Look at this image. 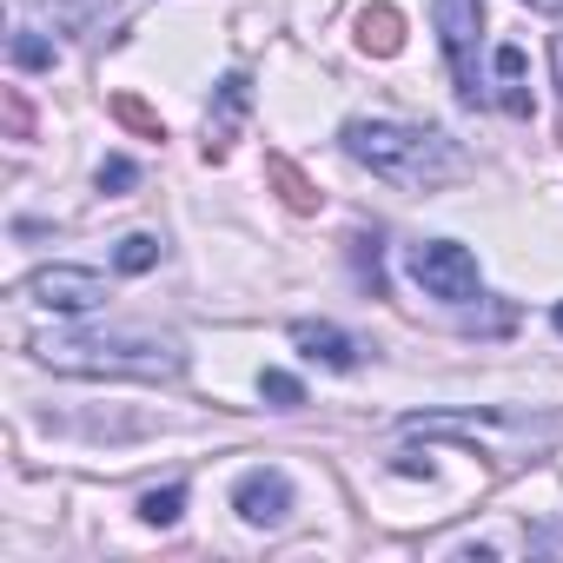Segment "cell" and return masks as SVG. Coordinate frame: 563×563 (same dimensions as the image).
I'll return each instance as SVG.
<instances>
[{
	"label": "cell",
	"instance_id": "cell-8",
	"mask_svg": "<svg viewBox=\"0 0 563 563\" xmlns=\"http://www.w3.org/2000/svg\"><path fill=\"white\" fill-rule=\"evenodd\" d=\"M292 345H299L306 358L332 365V372H352V365H358V345H352L339 325H319V319H299V325H292Z\"/></svg>",
	"mask_w": 563,
	"mask_h": 563
},
{
	"label": "cell",
	"instance_id": "cell-6",
	"mask_svg": "<svg viewBox=\"0 0 563 563\" xmlns=\"http://www.w3.org/2000/svg\"><path fill=\"white\" fill-rule=\"evenodd\" d=\"M232 510H239L245 523H258V530L286 523V517H292V484H286V471H245V477L232 484Z\"/></svg>",
	"mask_w": 563,
	"mask_h": 563
},
{
	"label": "cell",
	"instance_id": "cell-2",
	"mask_svg": "<svg viewBox=\"0 0 563 563\" xmlns=\"http://www.w3.org/2000/svg\"><path fill=\"white\" fill-rule=\"evenodd\" d=\"M34 358L74 378H179L186 352L173 339H146V332H41Z\"/></svg>",
	"mask_w": 563,
	"mask_h": 563
},
{
	"label": "cell",
	"instance_id": "cell-12",
	"mask_svg": "<svg viewBox=\"0 0 563 563\" xmlns=\"http://www.w3.org/2000/svg\"><path fill=\"white\" fill-rule=\"evenodd\" d=\"M179 510H186V484H166V490H146V497H140V517H146L153 530L179 523Z\"/></svg>",
	"mask_w": 563,
	"mask_h": 563
},
{
	"label": "cell",
	"instance_id": "cell-16",
	"mask_svg": "<svg viewBox=\"0 0 563 563\" xmlns=\"http://www.w3.org/2000/svg\"><path fill=\"white\" fill-rule=\"evenodd\" d=\"M133 186H140V166H133V159H120V153H113V159H100V192H113V199H120V192H133Z\"/></svg>",
	"mask_w": 563,
	"mask_h": 563
},
{
	"label": "cell",
	"instance_id": "cell-17",
	"mask_svg": "<svg viewBox=\"0 0 563 563\" xmlns=\"http://www.w3.org/2000/svg\"><path fill=\"white\" fill-rule=\"evenodd\" d=\"M14 67H54V47H47L34 27H21V34H14Z\"/></svg>",
	"mask_w": 563,
	"mask_h": 563
},
{
	"label": "cell",
	"instance_id": "cell-13",
	"mask_svg": "<svg viewBox=\"0 0 563 563\" xmlns=\"http://www.w3.org/2000/svg\"><path fill=\"white\" fill-rule=\"evenodd\" d=\"M113 120H120V126H133L140 140H166V126H159V113H153L146 100H133V93H120V100H113Z\"/></svg>",
	"mask_w": 563,
	"mask_h": 563
},
{
	"label": "cell",
	"instance_id": "cell-5",
	"mask_svg": "<svg viewBox=\"0 0 563 563\" xmlns=\"http://www.w3.org/2000/svg\"><path fill=\"white\" fill-rule=\"evenodd\" d=\"M21 299L80 319V312H100V306H107V278H100L93 265H41L27 286H21Z\"/></svg>",
	"mask_w": 563,
	"mask_h": 563
},
{
	"label": "cell",
	"instance_id": "cell-1",
	"mask_svg": "<svg viewBox=\"0 0 563 563\" xmlns=\"http://www.w3.org/2000/svg\"><path fill=\"white\" fill-rule=\"evenodd\" d=\"M339 140H345V153H352L358 166H372L378 179H391V186H405V192H438V186H451V179L464 173V153H457L444 133H431V126L352 120Z\"/></svg>",
	"mask_w": 563,
	"mask_h": 563
},
{
	"label": "cell",
	"instance_id": "cell-7",
	"mask_svg": "<svg viewBox=\"0 0 563 563\" xmlns=\"http://www.w3.org/2000/svg\"><path fill=\"white\" fill-rule=\"evenodd\" d=\"M245 113H252V80H245V74H225V80H219V100H212V113H206V159H212V166L232 153Z\"/></svg>",
	"mask_w": 563,
	"mask_h": 563
},
{
	"label": "cell",
	"instance_id": "cell-18",
	"mask_svg": "<svg viewBox=\"0 0 563 563\" xmlns=\"http://www.w3.org/2000/svg\"><path fill=\"white\" fill-rule=\"evenodd\" d=\"M523 8H537V14H563V0H523Z\"/></svg>",
	"mask_w": 563,
	"mask_h": 563
},
{
	"label": "cell",
	"instance_id": "cell-15",
	"mask_svg": "<svg viewBox=\"0 0 563 563\" xmlns=\"http://www.w3.org/2000/svg\"><path fill=\"white\" fill-rule=\"evenodd\" d=\"M258 391H265L278 411H299V405H306V391H299V378H292V372H265V378H258Z\"/></svg>",
	"mask_w": 563,
	"mask_h": 563
},
{
	"label": "cell",
	"instance_id": "cell-10",
	"mask_svg": "<svg viewBox=\"0 0 563 563\" xmlns=\"http://www.w3.org/2000/svg\"><path fill=\"white\" fill-rule=\"evenodd\" d=\"M490 60H497V93H490V100H497L504 113L530 120V87H523V47H510V41H504V47H497Z\"/></svg>",
	"mask_w": 563,
	"mask_h": 563
},
{
	"label": "cell",
	"instance_id": "cell-11",
	"mask_svg": "<svg viewBox=\"0 0 563 563\" xmlns=\"http://www.w3.org/2000/svg\"><path fill=\"white\" fill-rule=\"evenodd\" d=\"M265 173H272L278 199H286L292 212H319V192H312V179H306V173H299L292 159H278V153H272V159H265Z\"/></svg>",
	"mask_w": 563,
	"mask_h": 563
},
{
	"label": "cell",
	"instance_id": "cell-20",
	"mask_svg": "<svg viewBox=\"0 0 563 563\" xmlns=\"http://www.w3.org/2000/svg\"><path fill=\"white\" fill-rule=\"evenodd\" d=\"M550 319H556V332H563V306H556V312H550Z\"/></svg>",
	"mask_w": 563,
	"mask_h": 563
},
{
	"label": "cell",
	"instance_id": "cell-19",
	"mask_svg": "<svg viewBox=\"0 0 563 563\" xmlns=\"http://www.w3.org/2000/svg\"><path fill=\"white\" fill-rule=\"evenodd\" d=\"M550 60H556V87H563V34H556V54Z\"/></svg>",
	"mask_w": 563,
	"mask_h": 563
},
{
	"label": "cell",
	"instance_id": "cell-3",
	"mask_svg": "<svg viewBox=\"0 0 563 563\" xmlns=\"http://www.w3.org/2000/svg\"><path fill=\"white\" fill-rule=\"evenodd\" d=\"M438 34H444V60L457 74V100L464 107H484L490 100V80L477 67V47H484V0H438Z\"/></svg>",
	"mask_w": 563,
	"mask_h": 563
},
{
	"label": "cell",
	"instance_id": "cell-14",
	"mask_svg": "<svg viewBox=\"0 0 563 563\" xmlns=\"http://www.w3.org/2000/svg\"><path fill=\"white\" fill-rule=\"evenodd\" d=\"M113 265H120V272H153V265H159V239H153V232H126L120 252H113Z\"/></svg>",
	"mask_w": 563,
	"mask_h": 563
},
{
	"label": "cell",
	"instance_id": "cell-4",
	"mask_svg": "<svg viewBox=\"0 0 563 563\" xmlns=\"http://www.w3.org/2000/svg\"><path fill=\"white\" fill-rule=\"evenodd\" d=\"M405 272L418 278V292L424 299H444V306H471L484 292V278H477V258L457 245V239H424L405 252Z\"/></svg>",
	"mask_w": 563,
	"mask_h": 563
},
{
	"label": "cell",
	"instance_id": "cell-9",
	"mask_svg": "<svg viewBox=\"0 0 563 563\" xmlns=\"http://www.w3.org/2000/svg\"><path fill=\"white\" fill-rule=\"evenodd\" d=\"M358 47L365 54H378V60H391L398 47H405V14L391 8V0H372V8H358Z\"/></svg>",
	"mask_w": 563,
	"mask_h": 563
}]
</instances>
